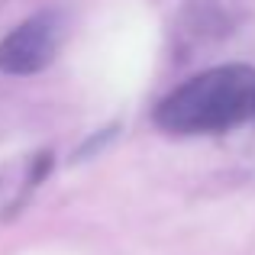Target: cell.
<instances>
[{
    "label": "cell",
    "mask_w": 255,
    "mask_h": 255,
    "mask_svg": "<svg viewBox=\"0 0 255 255\" xmlns=\"http://www.w3.org/2000/svg\"><path fill=\"white\" fill-rule=\"evenodd\" d=\"M255 117V68L220 65L158 100L155 123L171 136H213Z\"/></svg>",
    "instance_id": "cell-1"
},
{
    "label": "cell",
    "mask_w": 255,
    "mask_h": 255,
    "mask_svg": "<svg viewBox=\"0 0 255 255\" xmlns=\"http://www.w3.org/2000/svg\"><path fill=\"white\" fill-rule=\"evenodd\" d=\"M65 39L62 13L45 10L19 23L0 39V71L3 75H36L55 62Z\"/></svg>",
    "instance_id": "cell-2"
}]
</instances>
